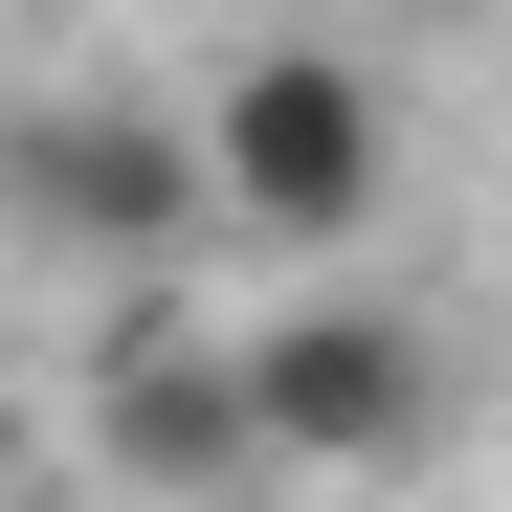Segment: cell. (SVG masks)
I'll use <instances>...</instances> for the list:
<instances>
[{"label":"cell","instance_id":"1","mask_svg":"<svg viewBox=\"0 0 512 512\" xmlns=\"http://www.w3.org/2000/svg\"><path fill=\"white\" fill-rule=\"evenodd\" d=\"M201 156H223V223L290 245V268H357V245L401 223V90L334 23H268L201 67Z\"/></svg>","mask_w":512,"mask_h":512},{"label":"cell","instance_id":"2","mask_svg":"<svg viewBox=\"0 0 512 512\" xmlns=\"http://www.w3.org/2000/svg\"><path fill=\"white\" fill-rule=\"evenodd\" d=\"M245 357H268L290 490H401L423 446H446V334H423L379 268H312L290 312H245Z\"/></svg>","mask_w":512,"mask_h":512},{"label":"cell","instance_id":"3","mask_svg":"<svg viewBox=\"0 0 512 512\" xmlns=\"http://www.w3.org/2000/svg\"><path fill=\"white\" fill-rule=\"evenodd\" d=\"M90 446H112V490H290V446H268V357L201 312V290H112V334H90Z\"/></svg>","mask_w":512,"mask_h":512},{"label":"cell","instance_id":"4","mask_svg":"<svg viewBox=\"0 0 512 512\" xmlns=\"http://www.w3.org/2000/svg\"><path fill=\"white\" fill-rule=\"evenodd\" d=\"M23 223H45V268L179 290V245L223 223V156L156 112V90H45V112H23Z\"/></svg>","mask_w":512,"mask_h":512}]
</instances>
